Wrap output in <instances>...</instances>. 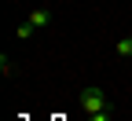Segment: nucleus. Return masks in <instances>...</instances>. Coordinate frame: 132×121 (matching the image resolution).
Masks as SVG:
<instances>
[{
	"label": "nucleus",
	"mask_w": 132,
	"mask_h": 121,
	"mask_svg": "<svg viewBox=\"0 0 132 121\" xmlns=\"http://www.w3.org/2000/svg\"><path fill=\"white\" fill-rule=\"evenodd\" d=\"M29 22L37 26V29L52 26V7H33V11H29Z\"/></svg>",
	"instance_id": "nucleus-2"
},
{
	"label": "nucleus",
	"mask_w": 132,
	"mask_h": 121,
	"mask_svg": "<svg viewBox=\"0 0 132 121\" xmlns=\"http://www.w3.org/2000/svg\"><path fill=\"white\" fill-rule=\"evenodd\" d=\"M114 51H118V55H125V59H132V37H121L118 44H114Z\"/></svg>",
	"instance_id": "nucleus-4"
},
{
	"label": "nucleus",
	"mask_w": 132,
	"mask_h": 121,
	"mask_svg": "<svg viewBox=\"0 0 132 121\" xmlns=\"http://www.w3.org/2000/svg\"><path fill=\"white\" fill-rule=\"evenodd\" d=\"M33 33H37V26H33V22L26 19V22H19V29H15V37H19V41H29Z\"/></svg>",
	"instance_id": "nucleus-3"
},
{
	"label": "nucleus",
	"mask_w": 132,
	"mask_h": 121,
	"mask_svg": "<svg viewBox=\"0 0 132 121\" xmlns=\"http://www.w3.org/2000/svg\"><path fill=\"white\" fill-rule=\"evenodd\" d=\"M77 103H81V110H85L88 117H99V114H106V110H110V99H106L103 88H81Z\"/></svg>",
	"instance_id": "nucleus-1"
}]
</instances>
